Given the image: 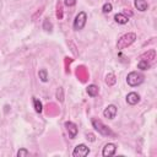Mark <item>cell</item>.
I'll use <instances>...</instances> for the list:
<instances>
[{"instance_id":"12","label":"cell","mask_w":157,"mask_h":157,"mask_svg":"<svg viewBox=\"0 0 157 157\" xmlns=\"http://www.w3.org/2000/svg\"><path fill=\"white\" fill-rule=\"evenodd\" d=\"M139 101H140V96H139L136 92H130V93L126 96V102H128L130 105L137 104Z\"/></svg>"},{"instance_id":"3","label":"cell","mask_w":157,"mask_h":157,"mask_svg":"<svg viewBox=\"0 0 157 157\" xmlns=\"http://www.w3.org/2000/svg\"><path fill=\"white\" fill-rule=\"evenodd\" d=\"M126 82L129 86L131 87H135V86H139L144 82V75L140 74V72H136V71H132L130 74H128L126 76Z\"/></svg>"},{"instance_id":"13","label":"cell","mask_w":157,"mask_h":157,"mask_svg":"<svg viewBox=\"0 0 157 157\" xmlns=\"http://www.w3.org/2000/svg\"><path fill=\"white\" fill-rule=\"evenodd\" d=\"M134 5H135V7H136L139 11H141V12L146 11L147 7H148L146 0H135V1H134Z\"/></svg>"},{"instance_id":"8","label":"cell","mask_w":157,"mask_h":157,"mask_svg":"<svg viewBox=\"0 0 157 157\" xmlns=\"http://www.w3.org/2000/svg\"><path fill=\"white\" fill-rule=\"evenodd\" d=\"M115 150H117V146H115L114 144L109 142V144H107V145L103 147V150H102V155H103L104 157L113 156V155L115 153Z\"/></svg>"},{"instance_id":"16","label":"cell","mask_w":157,"mask_h":157,"mask_svg":"<svg viewBox=\"0 0 157 157\" xmlns=\"http://www.w3.org/2000/svg\"><path fill=\"white\" fill-rule=\"evenodd\" d=\"M98 91H99V88H98L96 85H90V86L87 87V93H88L91 97H96V96L98 94Z\"/></svg>"},{"instance_id":"14","label":"cell","mask_w":157,"mask_h":157,"mask_svg":"<svg viewBox=\"0 0 157 157\" xmlns=\"http://www.w3.org/2000/svg\"><path fill=\"white\" fill-rule=\"evenodd\" d=\"M114 20H115L119 25H125V23L129 22V17H128L126 15H124V13H117V15L114 16Z\"/></svg>"},{"instance_id":"1","label":"cell","mask_w":157,"mask_h":157,"mask_svg":"<svg viewBox=\"0 0 157 157\" xmlns=\"http://www.w3.org/2000/svg\"><path fill=\"white\" fill-rule=\"evenodd\" d=\"M136 39V34L132 33V32H129V33H125L123 34L118 42H117V48L118 49H124V48H128L129 45H131Z\"/></svg>"},{"instance_id":"24","label":"cell","mask_w":157,"mask_h":157,"mask_svg":"<svg viewBox=\"0 0 157 157\" xmlns=\"http://www.w3.org/2000/svg\"><path fill=\"white\" fill-rule=\"evenodd\" d=\"M29 155V152L26 150V148H20L18 151H17V156L18 157H23V156H28Z\"/></svg>"},{"instance_id":"2","label":"cell","mask_w":157,"mask_h":157,"mask_svg":"<svg viewBox=\"0 0 157 157\" xmlns=\"http://www.w3.org/2000/svg\"><path fill=\"white\" fill-rule=\"evenodd\" d=\"M92 126H93L101 135H104V136H114V132H113L107 125H104L99 119L93 118V119H92Z\"/></svg>"},{"instance_id":"5","label":"cell","mask_w":157,"mask_h":157,"mask_svg":"<svg viewBox=\"0 0 157 157\" xmlns=\"http://www.w3.org/2000/svg\"><path fill=\"white\" fill-rule=\"evenodd\" d=\"M90 153V148L85 145V144H80L75 147L74 152H72V156L74 157H85Z\"/></svg>"},{"instance_id":"18","label":"cell","mask_w":157,"mask_h":157,"mask_svg":"<svg viewBox=\"0 0 157 157\" xmlns=\"http://www.w3.org/2000/svg\"><path fill=\"white\" fill-rule=\"evenodd\" d=\"M137 67H139L140 70H148V69H150V63L146 61V60L140 59V61L137 63Z\"/></svg>"},{"instance_id":"25","label":"cell","mask_w":157,"mask_h":157,"mask_svg":"<svg viewBox=\"0 0 157 157\" xmlns=\"http://www.w3.org/2000/svg\"><path fill=\"white\" fill-rule=\"evenodd\" d=\"M86 139H87L88 141H91V142L96 141V137H94V135H93L92 132H86Z\"/></svg>"},{"instance_id":"17","label":"cell","mask_w":157,"mask_h":157,"mask_svg":"<svg viewBox=\"0 0 157 157\" xmlns=\"http://www.w3.org/2000/svg\"><path fill=\"white\" fill-rule=\"evenodd\" d=\"M33 105H34V110L37 113H40L43 110V105H42L40 101L38 98H36V97H33Z\"/></svg>"},{"instance_id":"26","label":"cell","mask_w":157,"mask_h":157,"mask_svg":"<svg viewBox=\"0 0 157 157\" xmlns=\"http://www.w3.org/2000/svg\"><path fill=\"white\" fill-rule=\"evenodd\" d=\"M64 4H65L66 6H69V7H72V6H75L76 0H64Z\"/></svg>"},{"instance_id":"6","label":"cell","mask_w":157,"mask_h":157,"mask_svg":"<svg viewBox=\"0 0 157 157\" xmlns=\"http://www.w3.org/2000/svg\"><path fill=\"white\" fill-rule=\"evenodd\" d=\"M65 128H66V131L69 134V137L70 139H75L76 135H77V126L75 123L72 121H66L65 123Z\"/></svg>"},{"instance_id":"4","label":"cell","mask_w":157,"mask_h":157,"mask_svg":"<svg viewBox=\"0 0 157 157\" xmlns=\"http://www.w3.org/2000/svg\"><path fill=\"white\" fill-rule=\"evenodd\" d=\"M86 21H87V15L85 11H81L76 15L75 20H74V29L75 31H80L85 27L86 25Z\"/></svg>"},{"instance_id":"19","label":"cell","mask_w":157,"mask_h":157,"mask_svg":"<svg viewBox=\"0 0 157 157\" xmlns=\"http://www.w3.org/2000/svg\"><path fill=\"white\" fill-rule=\"evenodd\" d=\"M38 76H39V78H40L42 82H47L48 81V72H47L45 69H40L38 71Z\"/></svg>"},{"instance_id":"11","label":"cell","mask_w":157,"mask_h":157,"mask_svg":"<svg viewBox=\"0 0 157 157\" xmlns=\"http://www.w3.org/2000/svg\"><path fill=\"white\" fill-rule=\"evenodd\" d=\"M45 113H47L48 115H50V117L56 115V114L59 113V108H58V105H56L55 103H48V104L45 105Z\"/></svg>"},{"instance_id":"21","label":"cell","mask_w":157,"mask_h":157,"mask_svg":"<svg viewBox=\"0 0 157 157\" xmlns=\"http://www.w3.org/2000/svg\"><path fill=\"white\" fill-rule=\"evenodd\" d=\"M112 10H113V5H112L110 2H105V4L103 5V7H102L103 13H109Z\"/></svg>"},{"instance_id":"10","label":"cell","mask_w":157,"mask_h":157,"mask_svg":"<svg viewBox=\"0 0 157 157\" xmlns=\"http://www.w3.org/2000/svg\"><path fill=\"white\" fill-rule=\"evenodd\" d=\"M140 59L146 60V61H148V63L153 61V60L156 59V50H155V49H150V50H147L146 53H144V54L140 56Z\"/></svg>"},{"instance_id":"27","label":"cell","mask_w":157,"mask_h":157,"mask_svg":"<svg viewBox=\"0 0 157 157\" xmlns=\"http://www.w3.org/2000/svg\"><path fill=\"white\" fill-rule=\"evenodd\" d=\"M43 9H44V7H43V6H42V7H40V9H39V11H37V13H36V15H34V16H33V20H36V18H37V16H38V15H40V13H42V12H43Z\"/></svg>"},{"instance_id":"23","label":"cell","mask_w":157,"mask_h":157,"mask_svg":"<svg viewBox=\"0 0 157 157\" xmlns=\"http://www.w3.org/2000/svg\"><path fill=\"white\" fill-rule=\"evenodd\" d=\"M56 98H58L60 102L64 101V91H63V87H59V88L56 90Z\"/></svg>"},{"instance_id":"7","label":"cell","mask_w":157,"mask_h":157,"mask_svg":"<svg viewBox=\"0 0 157 157\" xmlns=\"http://www.w3.org/2000/svg\"><path fill=\"white\" fill-rule=\"evenodd\" d=\"M103 115L107 119H114L117 115V107L114 104H109L104 110H103Z\"/></svg>"},{"instance_id":"9","label":"cell","mask_w":157,"mask_h":157,"mask_svg":"<svg viewBox=\"0 0 157 157\" xmlns=\"http://www.w3.org/2000/svg\"><path fill=\"white\" fill-rule=\"evenodd\" d=\"M76 75L80 78L81 82H86V80L88 78V72H87V70H86L85 66H78L76 69Z\"/></svg>"},{"instance_id":"20","label":"cell","mask_w":157,"mask_h":157,"mask_svg":"<svg viewBox=\"0 0 157 157\" xmlns=\"http://www.w3.org/2000/svg\"><path fill=\"white\" fill-rule=\"evenodd\" d=\"M56 17H58L59 20L63 18V4H61L60 0H59L58 4H56Z\"/></svg>"},{"instance_id":"22","label":"cell","mask_w":157,"mask_h":157,"mask_svg":"<svg viewBox=\"0 0 157 157\" xmlns=\"http://www.w3.org/2000/svg\"><path fill=\"white\" fill-rule=\"evenodd\" d=\"M52 28H53V25H52V22L48 20V18H45L44 20V22H43V29H45V31H52Z\"/></svg>"},{"instance_id":"15","label":"cell","mask_w":157,"mask_h":157,"mask_svg":"<svg viewBox=\"0 0 157 157\" xmlns=\"http://www.w3.org/2000/svg\"><path fill=\"white\" fill-rule=\"evenodd\" d=\"M115 82H117L115 75H114L113 72H109V74H107V76H105V83H107L108 86H113Z\"/></svg>"}]
</instances>
